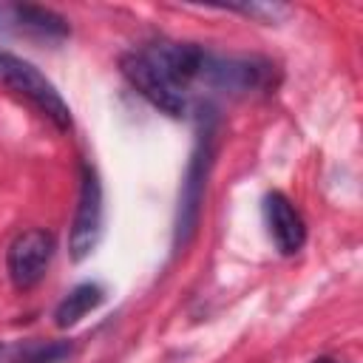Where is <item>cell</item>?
<instances>
[{"label":"cell","mask_w":363,"mask_h":363,"mask_svg":"<svg viewBox=\"0 0 363 363\" xmlns=\"http://www.w3.org/2000/svg\"><path fill=\"white\" fill-rule=\"evenodd\" d=\"M105 301V289L94 281H85V284H77L54 309V323L60 329H71L77 326L91 309H96L99 303Z\"/></svg>","instance_id":"cell-8"},{"label":"cell","mask_w":363,"mask_h":363,"mask_svg":"<svg viewBox=\"0 0 363 363\" xmlns=\"http://www.w3.org/2000/svg\"><path fill=\"white\" fill-rule=\"evenodd\" d=\"M74 354L71 340H11L0 343V363H65Z\"/></svg>","instance_id":"cell-7"},{"label":"cell","mask_w":363,"mask_h":363,"mask_svg":"<svg viewBox=\"0 0 363 363\" xmlns=\"http://www.w3.org/2000/svg\"><path fill=\"white\" fill-rule=\"evenodd\" d=\"M210 164H213V133L207 128L201 133L193 156H190V164H187V173H184V182H182L179 213H176V238H173L176 250L187 247L193 233H196V227H199V213H201V201H204Z\"/></svg>","instance_id":"cell-3"},{"label":"cell","mask_w":363,"mask_h":363,"mask_svg":"<svg viewBox=\"0 0 363 363\" xmlns=\"http://www.w3.org/2000/svg\"><path fill=\"white\" fill-rule=\"evenodd\" d=\"M264 221H267L269 238H272V244L278 247L281 255H292L303 247V241H306L303 216L284 193L272 190V193L264 196Z\"/></svg>","instance_id":"cell-6"},{"label":"cell","mask_w":363,"mask_h":363,"mask_svg":"<svg viewBox=\"0 0 363 363\" xmlns=\"http://www.w3.org/2000/svg\"><path fill=\"white\" fill-rule=\"evenodd\" d=\"M102 224H105V204H102V182L96 170L85 162L79 170V196H77V210L68 233V252L74 261L88 258L99 238H102Z\"/></svg>","instance_id":"cell-2"},{"label":"cell","mask_w":363,"mask_h":363,"mask_svg":"<svg viewBox=\"0 0 363 363\" xmlns=\"http://www.w3.org/2000/svg\"><path fill=\"white\" fill-rule=\"evenodd\" d=\"M312 363H337V360H335V357H315Z\"/></svg>","instance_id":"cell-9"},{"label":"cell","mask_w":363,"mask_h":363,"mask_svg":"<svg viewBox=\"0 0 363 363\" xmlns=\"http://www.w3.org/2000/svg\"><path fill=\"white\" fill-rule=\"evenodd\" d=\"M119 68H122V77L159 111H164L167 116H182L187 111V96L159 71V65L142 51H128L122 54L119 60Z\"/></svg>","instance_id":"cell-4"},{"label":"cell","mask_w":363,"mask_h":363,"mask_svg":"<svg viewBox=\"0 0 363 363\" xmlns=\"http://www.w3.org/2000/svg\"><path fill=\"white\" fill-rule=\"evenodd\" d=\"M0 82L9 85L14 94L28 99L57 130L71 128V108L54 88V82L40 74L28 60H20L14 54H0Z\"/></svg>","instance_id":"cell-1"},{"label":"cell","mask_w":363,"mask_h":363,"mask_svg":"<svg viewBox=\"0 0 363 363\" xmlns=\"http://www.w3.org/2000/svg\"><path fill=\"white\" fill-rule=\"evenodd\" d=\"M54 258V235L48 230L31 227L23 230L6 252V272L14 289H31L43 281L48 264Z\"/></svg>","instance_id":"cell-5"}]
</instances>
